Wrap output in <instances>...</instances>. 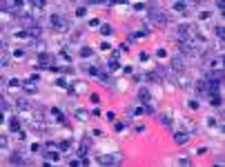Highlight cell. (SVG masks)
Returning a JSON list of instances; mask_svg holds the SVG:
<instances>
[{"label": "cell", "mask_w": 225, "mask_h": 167, "mask_svg": "<svg viewBox=\"0 0 225 167\" xmlns=\"http://www.w3.org/2000/svg\"><path fill=\"white\" fill-rule=\"evenodd\" d=\"M147 18H150V22L154 27H161V29H165V27L169 25V16L167 13H163L156 9V5H150V13H147Z\"/></svg>", "instance_id": "1"}, {"label": "cell", "mask_w": 225, "mask_h": 167, "mask_svg": "<svg viewBox=\"0 0 225 167\" xmlns=\"http://www.w3.org/2000/svg\"><path fill=\"white\" fill-rule=\"evenodd\" d=\"M9 127H11L13 131H18V129H20V123H18V118H11V123H9Z\"/></svg>", "instance_id": "10"}, {"label": "cell", "mask_w": 225, "mask_h": 167, "mask_svg": "<svg viewBox=\"0 0 225 167\" xmlns=\"http://www.w3.org/2000/svg\"><path fill=\"white\" fill-rule=\"evenodd\" d=\"M9 161H11L13 165H20V163H22V154H18V152H13V154L9 156Z\"/></svg>", "instance_id": "6"}, {"label": "cell", "mask_w": 225, "mask_h": 167, "mask_svg": "<svg viewBox=\"0 0 225 167\" xmlns=\"http://www.w3.org/2000/svg\"><path fill=\"white\" fill-rule=\"evenodd\" d=\"M38 60H40V65H49V69L54 67V65H51V56L47 54V51H43V54H40V58H38Z\"/></svg>", "instance_id": "5"}, {"label": "cell", "mask_w": 225, "mask_h": 167, "mask_svg": "<svg viewBox=\"0 0 225 167\" xmlns=\"http://www.w3.org/2000/svg\"><path fill=\"white\" fill-rule=\"evenodd\" d=\"M0 103H2V105H0V107H2V111H7V107H9V103H7V100H5V98H2V100H0Z\"/></svg>", "instance_id": "21"}, {"label": "cell", "mask_w": 225, "mask_h": 167, "mask_svg": "<svg viewBox=\"0 0 225 167\" xmlns=\"http://www.w3.org/2000/svg\"><path fill=\"white\" fill-rule=\"evenodd\" d=\"M138 98H140V103H145V105H147V103H152V94H150V89H140V92H138Z\"/></svg>", "instance_id": "4"}, {"label": "cell", "mask_w": 225, "mask_h": 167, "mask_svg": "<svg viewBox=\"0 0 225 167\" xmlns=\"http://www.w3.org/2000/svg\"><path fill=\"white\" fill-rule=\"evenodd\" d=\"M51 25H54V29L56 31H67V20L63 18V16H60V13H54V16H51Z\"/></svg>", "instance_id": "2"}, {"label": "cell", "mask_w": 225, "mask_h": 167, "mask_svg": "<svg viewBox=\"0 0 225 167\" xmlns=\"http://www.w3.org/2000/svg\"><path fill=\"white\" fill-rule=\"evenodd\" d=\"M80 56H82V58H87V56H92V49H89V47H82V49H80Z\"/></svg>", "instance_id": "16"}, {"label": "cell", "mask_w": 225, "mask_h": 167, "mask_svg": "<svg viewBox=\"0 0 225 167\" xmlns=\"http://www.w3.org/2000/svg\"><path fill=\"white\" fill-rule=\"evenodd\" d=\"M29 127H31L34 131H38V134H43V131H45V125H40V123H31Z\"/></svg>", "instance_id": "8"}, {"label": "cell", "mask_w": 225, "mask_h": 167, "mask_svg": "<svg viewBox=\"0 0 225 167\" xmlns=\"http://www.w3.org/2000/svg\"><path fill=\"white\" fill-rule=\"evenodd\" d=\"M18 109H20V111H25V109H29V103H27L25 98H22V100H18Z\"/></svg>", "instance_id": "11"}, {"label": "cell", "mask_w": 225, "mask_h": 167, "mask_svg": "<svg viewBox=\"0 0 225 167\" xmlns=\"http://www.w3.org/2000/svg\"><path fill=\"white\" fill-rule=\"evenodd\" d=\"M18 85H20V82L16 80V78H11V80H9V87H18Z\"/></svg>", "instance_id": "22"}, {"label": "cell", "mask_w": 225, "mask_h": 167, "mask_svg": "<svg viewBox=\"0 0 225 167\" xmlns=\"http://www.w3.org/2000/svg\"><path fill=\"white\" fill-rule=\"evenodd\" d=\"M27 92H31V94H36V87H34V80H31V82H27Z\"/></svg>", "instance_id": "20"}, {"label": "cell", "mask_w": 225, "mask_h": 167, "mask_svg": "<svg viewBox=\"0 0 225 167\" xmlns=\"http://www.w3.org/2000/svg\"><path fill=\"white\" fill-rule=\"evenodd\" d=\"M214 31H216V36H219L221 40H223V36H225V29H223V27H216Z\"/></svg>", "instance_id": "17"}, {"label": "cell", "mask_w": 225, "mask_h": 167, "mask_svg": "<svg viewBox=\"0 0 225 167\" xmlns=\"http://www.w3.org/2000/svg\"><path fill=\"white\" fill-rule=\"evenodd\" d=\"M174 9H176V11H185V5H183V2H176Z\"/></svg>", "instance_id": "19"}, {"label": "cell", "mask_w": 225, "mask_h": 167, "mask_svg": "<svg viewBox=\"0 0 225 167\" xmlns=\"http://www.w3.org/2000/svg\"><path fill=\"white\" fill-rule=\"evenodd\" d=\"M45 158H47V161H56V158H58V154H56V152H45Z\"/></svg>", "instance_id": "9"}, {"label": "cell", "mask_w": 225, "mask_h": 167, "mask_svg": "<svg viewBox=\"0 0 225 167\" xmlns=\"http://www.w3.org/2000/svg\"><path fill=\"white\" fill-rule=\"evenodd\" d=\"M107 69H109V71H118V69H120V65H118V62H116V60H112V62H109V67H107Z\"/></svg>", "instance_id": "13"}, {"label": "cell", "mask_w": 225, "mask_h": 167, "mask_svg": "<svg viewBox=\"0 0 225 167\" xmlns=\"http://www.w3.org/2000/svg\"><path fill=\"white\" fill-rule=\"evenodd\" d=\"M174 140L178 143V145H183V143H187V140H189V136H187V134H181V131H178V134L174 136Z\"/></svg>", "instance_id": "7"}, {"label": "cell", "mask_w": 225, "mask_h": 167, "mask_svg": "<svg viewBox=\"0 0 225 167\" xmlns=\"http://www.w3.org/2000/svg\"><path fill=\"white\" fill-rule=\"evenodd\" d=\"M98 161L103 163V165H116V163H120V158H118V154H114V156L107 154V156H100Z\"/></svg>", "instance_id": "3"}, {"label": "cell", "mask_w": 225, "mask_h": 167, "mask_svg": "<svg viewBox=\"0 0 225 167\" xmlns=\"http://www.w3.org/2000/svg\"><path fill=\"white\" fill-rule=\"evenodd\" d=\"M76 118H80V120H85V118H87V111H82V109H76Z\"/></svg>", "instance_id": "15"}, {"label": "cell", "mask_w": 225, "mask_h": 167, "mask_svg": "<svg viewBox=\"0 0 225 167\" xmlns=\"http://www.w3.org/2000/svg\"><path fill=\"white\" fill-rule=\"evenodd\" d=\"M100 34H103V36H109V34H112V27H109V25H103V27H100Z\"/></svg>", "instance_id": "12"}, {"label": "cell", "mask_w": 225, "mask_h": 167, "mask_svg": "<svg viewBox=\"0 0 225 167\" xmlns=\"http://www.w3.org/2000/svg\"><path fill=\"white\" fill-rule=\"evenodd\" d=\"M212 105H214V107H221V105H223V98H219V96H212Z\"/></svg>", "instance_id": "14"}, {"label": "cell", "mask_w": 225, "mask_h": 167, "mask_svg": "<svg viewBox=\"0 0 225 167\" xmlns=\"http://www.w3.org/2000/svg\"><path fill=\"white\" fill-rule=\"evenodd\" d=\"M161 123H163V125H167V127H169V125H172V120H169V116H161Z\"/></svg>", "instance_id": "18"}]
</instances>
